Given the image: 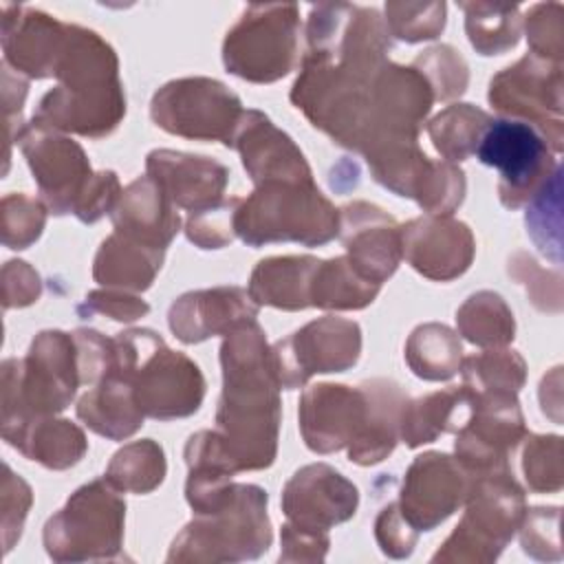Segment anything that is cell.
<instances>
[{"mask_svg":"<svg viewBox=\"0 0 564 564\" xmlns=\"http://www.w3.org/2000/svg\"><path fill=\"white\" fill-rule=\"evenodd\" d=\"M474 154L500 172L498 189L507 207L531 198L557 165L551 163L546 141L524 121H489Z\"/></svg>","mask_w":564,"mask_h":564,"instance_id":"obj_1","label":"cell"},{"mask_svg":"<svg viewBox=\"0 0 564 564\" xmlns=\"http://www.w3.org/2000/svg\"><path fill=\"white\" fill-rule=\"evenodd\" d=\"M357 489L326 465H313L295 474L284 491L286 516L300 529H313L315 509L319 529L341 522L355 513Z\"/></svg>","mask_w":564,"mask_h":564,"instance_id":"obj_2","label":"cell"},{"mask_svg":"<svg viewBox=\"0 0 564 564\" xmlns=\"http://www.w3.org/2000/svg\"><path fill=\"white\" fill-rule=\"evenodd\" d=\"M216 82H207V79H185V82L167 84L161 93H156L152 101L154 121L170 132H178L187 137H200V139L225 137L209 121V115L225 126L227 123L234 126L240 104L238 99H234L214 108H200V104H205Z\"/></svg>","mask_w":564,"mask_h":564,"instance_id":"obj_3","label":"cell"},{"mask_svg":"<svg viewBox=\"0 0 564 564\" xmlns=\"http://www.w3.org/2000/svg\"><path fill=\"white\" fill-rule=\"evenodd\" d=\"M465 229L463 223H432V220H416L408 227L410 242L408 258L414 269L430 278H454L463 273L469 264L471 251L467 249H445L443 245L449 242Z\"/></svg>","mask_w":564,"mask_h":564,"instance_id":"obj_4","label":"cell"},{"mask_svg":"<svg viewBox=\"0 0 564 564\" xmlns=\"http://www.w3.org/2000/svg\"><path fill=\"white\" fill-rule=\"evenodd\" d=\"M130 392L132 388L128 386V379H108V386L104 383L99 390L82 399L77 412L99 434L112 438L128 436L141 423V416L134 412Z\"/></svg>","mask_w":564,"mask_h":564,"instance_id":"obj_5","label":"cell"},{"mask_svg":"<svg viewBox=\"0 0 564 564\" xmlns=\"http://www.w3.org/2000/svg\"><path fill=\"white\" fill-rule=\"evenodd\" d=\"M458 357H460V346L449 328L430 324L412 333V339L408 346V359L419 377L447 379L456 372Z\"/></svg>","mask_w":564,"mask_h":564,"instance_id":"obj_6","label":"cell"},{"mask_svg":"<svg viewBox=\"0 0 564 564\" xmlns=\"http://www.w3.org/2000/svg\"><path fill=\"white\" fill-rule=\"evenodd\" d=\"M487 123L489 117L482 110L463 104L452 106L443 115H438L430 126V134L438 152H443L447 159L460 161L476 150V143Z\"/></svg>","mask_w":564,"mask_h":564,"instance_id":"obj_7","label":"cell"},{"mask_svg":"<svg viewBox=\"0 0 564 564\" xmlns=\"http://www.w3.org/2000/svg\"><path fill=\"white\" fill-rule=\"evenodd\" d=\"M560 165L531 196V207L527 212V227L540 251L560 264L562 253V223H560Z\"/></svg>","mask_w":564,"mask_h":564,"instance_id":"obj_8","label":"cell"},{"mask_svg":"<svg viewBox=\"0 0 564 564\" xmlns=\"http://www.w3.org/2000/svg\"><path fill=\"white\" fill-rule=\"evenodd\" d=\"M465 337L474 344H507L513 339V317L494 293L471 295L458 313Z\"/></svg>","mask_w":564,"mask_h":564,"instance_id":"obj_9","label":"cell"},{"mask_svg":"<svg viewBox=\"0 0 564 564\" xmlns=\"http://www.w3.org/2000/svg\"><path fill=\"white\" fill-rule=\"evenodd\" d=\"M467 31L471 44L482 51V55L500 53L518 42V18L516 7H489V4H465Z\"/></svg>","mask_w":564,"mask_h":564,"instance_id":"obj_10","label":"cell"},{"mask_svg":"<svg viewBox=\"0 0 564 564\" xmlns=\"http://www.w3.org/2000/svg\"><path fill=\"white\" fill-rule=\"evenodd\" d=\"M165 471L163 452L154 443H137L121 449L110 463V478L126 489L148 491L161 482Z\"/></svg>","mask_w":564,"mask_h":564,"instance_id":"obj_11","label":"cell"},{"mask_svg":"<svg viewBox=\"0 0 564 564\" xmlns=\"http://www.w3.org/2000/svg\"><path fill=\"white\" fill-rule=\"evenodd\" d=\"M562 443L560 436H535L527 445L524 474L535 491H557L562 487Z\"/></svg>","mask_w":564,"mask_h":564,"instance_id":"obj_12","label":"cell"}]
</instances>
